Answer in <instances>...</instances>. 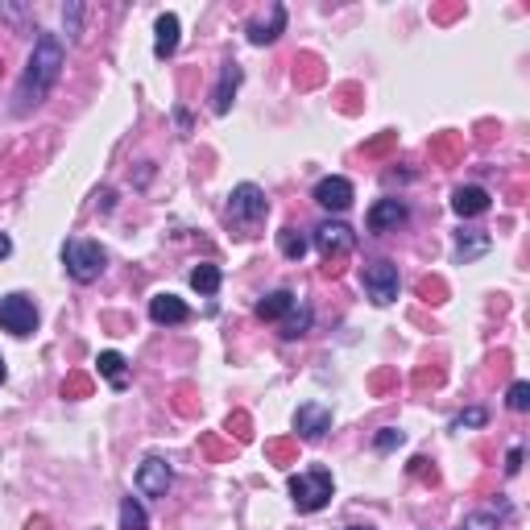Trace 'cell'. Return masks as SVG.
<instances>
[{"mask_svg": "<svg viewBox=\"0 0 530 530\" xmlns=\"http://www.w3.org/2000/svg\"><path fill=\"white\" fill-rule=\"evenodd\" d=\"M62 75V42L54 33H42L33 42V54L25 62V75H21V88H17V112H30L38 109L42 99L50 96V88L59 83Z\"/></svg>", "mask_w": 530, "mask_h": 530, "instance_id": "cell-1", "label": "cell"}, {"mask_svg": "<svg viewBox=\"0 0 530 530\" xmlns=\"http://www.w3.org/2000/svg\"><path fill=\"white\" fill-rule=\"evenodd\" d=\"M290 497H295V506H298L303 514L324 510L327 501H332V477H327L324 468H315V472H295V477H290Z\"/></svg>", "mask_w": 530, "mask_h": 530, "instance_id": "cell-2", "label": "cell"}, {"mask_svg": "<svg viewBox=\"0 0 530 530\" xmlns=\"http://www.w3.org/2000/svg\"><path fill=\"white\" fill-rule=\"evenodd\" d=\"M62 261H67V274L75 282H96L104 274V265H109V253L96 245V241H71L62 249Z\"/></svg>", "mask_w": 530, "mask_h": 530, "instance_id": "cell-3", "label": "cell"}, {"mask_svg": "<svg viewBox=\"0 0 530 530\" xmlns=\"http://www.w3.org/2000/svg\"><path fill=\"white\" fill-rule=\"evenodd\" d=\"M265 212H270V203H265L261 187H253V183H241V187L228 195V216H232V224H241V228H253Z\"/></svg>", "mask_w": 530, "mask_h": 530, "instance_id": "cell-4", "label": "cell"}, {"mask_svg": "<svg viewBox=\"0 0 530 530\" xmlns=\"http://www.w3.org/2000/svg\"><path fill=\"white\" fill-rule=\"evenodd\" d=\"M364 295L374 298L377 307H390L393 298H398V265L393 261H374V265H364Z\"/></svg>", "mask_w": 530, "mask_h": 530, "instance_id": "cell-5", "label": "cell"}, {"mask_svg": "<svg viewBox=\"0 0 530 530\" xmlns=\"http://www.w3.org/2000/svg\"><path fill=\"white\" fill-rule=\"evenodd\" d=\"M0 327L13 336H33V327H38V307L25 295H5L0 298Z\"/></svg>", "mask_w": 530, "mask_h": 530, "instance_id": "cell-6", "label": "cell"}, {"mask_svg": "<svg viewBox=\"0 0 530 530\" xmlns=\"http://www.w3.org/2000/svg\"><path fill=\"white\" fill-rule=\"evenodd\" d=\"M353 245H356V232L348 224H340V220H324V224L315 228V249H319L327 261L353 253Z\"/></svg>", "mask_w": 530, "mask_h": 530, "instance_id": "cell-7", "label": "cell"}, {"mask_svg": "<svg viewBox=\"0 0 530 530\" xmlns=\"http://www.w3.org/2000/svg\"><path fill=\"white\" fill-rule=\"evenodd\" d=\"M315 203L324 212H348L353 207V183L344 175H327L315 183Z\"/></svg>", "mask_w": 530, "mask_h": 530, "instance_id": "cell-8", "label": "cell"}, {"mask_svg": "<svg viewBox=\"0 0 530 530\" xmlns=\"http://www.w3.org/2000/svg\"><path fill=\"white\" fill-rule=\"evenodd\" d=\"M137 489L146 493V497H166V489H170V464H166V460H157V456L141 460V468H137Z\"/></svg>", "mask_w": 530, "mask_h": 530, "instance_id": "cell-9", "label": "cell"}, {"mask_svg": "<svg viewBox=\"0 0 530 530\" xmlns=\"http://www.w3.org/2000/svg\"><path fill=\"white\" fill-rule=\"evenodd\" d=\"M332 427V411L319 402H303L295 411V431L303 435V440H319V435Z\"/></svg>", "mask_w": 530, "mask_h": 530, "instance_id": "cell-10", "label": "cell"}, {"mask_svg": "<svg viewBox=\"0 0 530 530\" xmlns=\"http://www.w3.org/2000/svg\"><path fill=\"white\" fill-rule=\"evenodd\" d=\"M364 224H369V232H390V228L406 224V203L402 199H377V203L369 207Z\"/></svg>", "mask_w": 530, "mask_h": 530, "instance_id": "cell-11", "label": "cell"}, {"mask_svg": "<svg viewBox=\"0 0 530 530\" xmlns=\"http://www.w3.org/2000/svg\"><path fill=\"white\" fill-rule=\"evenodd\" d=\"M149 319H154V324H162V327H166V324H187L191 311H187V303H183V298L166 290V295L149 298Z\"/></svg>", "mask_w": 530, "mask_h": 530, "instance_id": "cell-12", "label": "cell"}, {"mask_svg": "<svg viewBox=\"0 0 530 530\" xmlns=\"http://www.w3.org/2000/svg\"><path fill=\"white\" fill-rule=\"evenodd\" d=\"M282 30H286V9L282 5H270V17L249 21V42H253V46H265V42H274Z\"/></svg>", "mask_w": 530, "mask_h": 530, "instance_id": "cell-13", "label": "cell"}, {"mask_svg": "<svg viewBox=\"0 0 530 530\" xmlns=\"http://www.w3.org/2000/svg\"><path fill=\"white\" fill-rule=\"evenodd\" d=\"M236 88H241V67H236V62H228L224 75H220V83H216V91H212V112H216V117H224V112L232 109Z\"/></svg>", "mask_w": 530, "mask_h": 530, "instance_id": "cell-14", "label": "cell"}, {"mask_svg": "<svg viewBox=\"0 0 530 530\" xmlns=\"http://www.w3.org/2000/svg\"><path fill=\"white\" fill-rule=\"evenodd\" d=\"M452 212L456 216H485V212H489V191L485 187H456Z\"/></svg>", "mask_w": 530, "mask_h": 530, "instance_id": "cell-15", "label": "cell"}, {"mask_svg": "<svg viewBox=\"0 0 530 530\" xmlns=\"http://www.w3.org/2000/svg\"><path fill=\"white\" fill-rule=\"evenodd\" d=\"M295 311H298V298L290 295V290H274V295H265L261 303H257V315L270 319V324H274V319H290Z\"/></svg>", "mask_w": 530, "mask_h": 530, "instance_id": "cell-16", "label": "cell"}, {"mask_svg": "<svg viewBox=\"0 0 530 530\" xmlns=\"http://www.w3.org/2000/svg\"><path fill=\"white\" fill-rule=\"evenodd\" d=\"M154 54L157 59H170V54H175L178 50V17L175 13H162V17L154 21Z\"/></svg>", "mask_w": 530, "mask_h": 530, "instance_id": "cell-17", "label": "cell"}, {"mask_svg": "<svg viewBox=\"0 0 530 530\" xmlns=\"http://www.w3.org/2000/svg\"><path fill=\"white\" fill-rule=\"evenodd\" d=\"M96 369H99V377H109V385L125 390L128 374H125V356H120V353H99L96 356Z\"/></svg>", "mask_w": 530, "mask_h": 530, "instance_id": "cell-18", "label": "cell"}, {"mask_svg": "<svg viewBox=\"0 0 530 530\" xmlns=\"http://www.w3.org/2000/svg\"><path fill=\"white\" fill-rule=\"evenodd\" d=\"M278 249H282L286 261H303L307 257V236L298 232V228H282V232H278Z\"/></svg>", "mask_w": 530, "mask_h": 530, "instance_id": "cell-19", "label": "cell"}, {"mask_svg": "<svg viewBox=\"0 0 530 530\" xmlns=\"http://www.w3.org/2000/svg\"><path fill=\"white\" fill-rule=\"evenodd\" d=\"M485 249H489V236H485V232H460V236H456V257H460V261L481 257Z\"/></svg>", "mask_w": 530, "mask_h": 530, "instance_id": "cell-20", "label": "cell"}, {"mask_svg": "<svg viewBox=\"0 0 530 530\" xmlns=\"http://www.w3.org/2000/svg\"><path fill=\"white\" fill-rule=\"evenodd\" d=\"M191 286H195L199 295H216L220 290V270L216 265H195V270H191Z\"/></svg>", "mask_w": 530, "mask_h": 530, "instance_id": "cell-21", "label": "cell"}, {"mask_svg": "<svg viewBox=\"0 0 530 530\" xmlns=\"http://www.w3.org/2000/svg\"><path fill=\"white\" fill-rule=\"evenodd\" d=\"M120 530H146V510L133 497L120 501Z\"/></svg>", "mask_w": 530, "mask_h": 530, "instance_id": "cell-22", "label": "cell"}, {"mask_svg": "<svg viewBox=\"0 0 530 530\" xmlns=\"http://www.w3.org/2000/svg\"><path fill=\"white\" fill-rule=\"evenodd\" d=\"M307 327H311V311H307V307H298V311L282 324V336H290V340H295V336H303Z\"/></svg>", "mask_w": 530, "mask_h": 530, "instance_id": "cell-23", "label": "cell"}, {"mask_svg": "<svg viewBox=\"0 0 530 530\" xmlns=\"http://www.w3.org/2000/svg\"><path fill=\"white\" fill-rule=\"evenodd\" d=\"M506 402H510V411H526V406H530V385L526 382H514Z\"/></svg>", "mask_w": 530, "mask_h": 530, "instance_id": "cell-24", "label": "cell"}, {"mask_svg": "<svg viewBox=\"0 0 530 530\" xmlns=\"http://www.w3.org/2000/svg\"><path fill=\"white\" fill-rule=\"evenodd\" d=\"M398 443H402V431H393V427H385V431H377L374 448H377V452H393Z\"/></svg>", "mask_w": 530, "mask_h": 530, "instance_id": "cell-25", "label": "cell"}, {"mask_svg": "<svg viewBox=\"0 0 530 530\" xmlns=\"http://www.w3.org/2000/svg\"><path fill=\"white\" fill-rule=\"evenodd\" d=\"M460 530H497V522H493V514H472Z\"/></svg>", "mask_w": 530, "mask_h": 530, "instance_id": "cell-26", "label": "cell"}, {"mask_svg": "<svg viewBox=\"0 0 530 530\" xmlns=\"http://www.w3.org/2000/svg\"><path fill=\"white\" fill-rule=\"evenodd\" d=\"M485 422V411H477V406H472V411H464L460 419H456V431H464V427H481Z\"/></svg>", "mask_w": 530, "mask_h": 530, "instance_id": "cell-27", "label": "cell"}, {"mask_svg": "<svg viewBox=\"0 0 530 530\" xmlns=\"http://www.w3.org/2000/svg\"><path fill=\"white\" fill-rule=\"evenodd\" d=\"M79 13H83L79 5H67V33L71 38H79Z\"/></svg>", "mask_w": 530, "mask_h": 530, "instance_id": "cell-28", "label": "cell"}, {"mask_svg": "<svg viewBox=\"0 0 530 530\" xmlns=\"http://www.w3.org/2000/svg\"><path fill=\"white\" fill-rule=\"evenodd\" d=\"M522 468V448H514L510 452V464H506V472H518Z\"/></svg>", "mask_w": 530, "mask_h": 530, "instance_id": "cell-29", "label": "cell"}, {"mask_svg": "<svg viewBox=\"0 0 530 530\" xmlns=\"http://www.w3.org/2000/svg\"><path fill=\"white\" fill-rule=\"evenodd\" d=\"M13 253V241H9V236H5V232H0V261H5V257H9Z\"/></svg>", "mask_w": 530, "mask_h": 530, "instance_id": "cell-30", "label": "cell"}, {"mask_svg": "<svg viewBox=\"0 0 530 530\" xmlns=\"http://www.w3.org/2000/svg\"><path fill=\"white\" fill-rule=\"evenodd\" d=\"M0 382H5V356H0Z\"/></svg>", "mask_w": 530, "mask_h": 530, "instance_id": "cell-31", "label": "cell"}, {"mask_svg": "<svg viewBox=\"0 0 530 530\" xmlns=\"http://www.w3.org/2000/svg\"><path fill=\"white\" fill-rule=\"evenodd\" d=\"M348 530H369V526H348Z\"/></svg>", "mask_w": 530, "mask_h": 530, "instance_id": "cell-32", "label": "cell"}]
</instances>
